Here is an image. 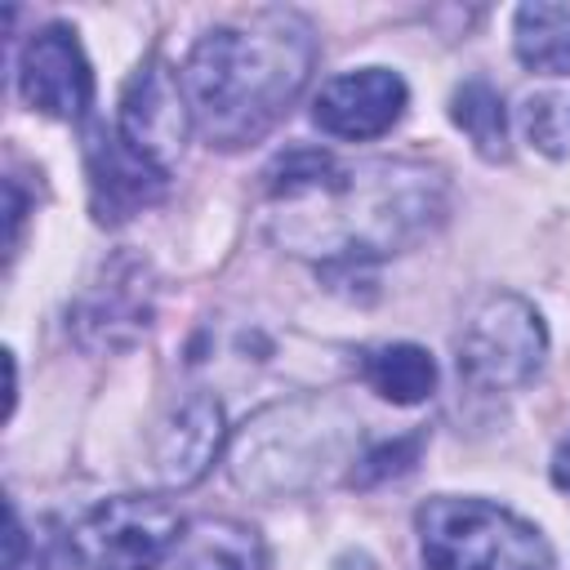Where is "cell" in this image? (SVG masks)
I'll use <instances>...</instances> for the list:
<instances>
[{"label": "cell", "instance_id": "cell-14", "mask_svg": "<svg viewBox=\"0 0 570 570\" xmlns=\"http://www.w3.org/2000/svg\"><path fill=\"white\" fill-rule=\"evenodd\" d=\"M361 379L392 405H419L436 387V361L414 343H383L361 352Z\"/></svg>", "mask_w": 570, "mask_h": 570}, {"label": "cell", "instance_id": "cell-16", "mask_svg": "<svg viewBox=\"0 0 570 570\" xmlns=\"http://www.w3.org/2000/svg\"><path fill=\"white\" fill-rule=\"evenodd\" d=\"M450 116L485 160L508 156V116H503V98L490 80H481V76L463 80L450 98Z\"/></svg>", "mask_w": 570, "mask_h": 570}, {"label": "cell", "instance_id": "cell-7", "mask_svg": "<svg viewBox=\"0 0 570 570\" xmlns=\"http://www.w3.org/2000/svg\"><path fill=\"white\" fill-rule=\"evenodd\" d=\"M151 298H156V289H151L147 263L134 258V254H120L116 263L102 267V276L71 307L76 343L89 347V352L129 347L151 325Z\"/></svg>", "mask_w": 570, "mask_h": 570}, {"label": "cell", "instance_id": "cell-3", "mask_svg": "<svg viewBox=\"0 0 570 570\" xmlns=\"http://www.w3.org/2000/svg\"><path fill=\"white\" fill-rule=\"evenodd\" d=\"M352 414L330 396L276 401L232 441V481L258 499H285L316 485L352 441Z\"/></svg>", "mask_w": 570, "mask_h": 570}, {"label": "cell", "instance_id": "cell-13", "mask_svg": "<svg viewBox=\"0 0 570 570\" xmlns=\"http://www.w3.org/2000/svg\"><path fill=\"white\" fill-rule=\"evenodd\" d=\"M165 566L169 570H267V552L254 525L232 517H200L183 525Z\"/></svg>", "mask_w": 570, "mask_h": 570}, {"label": "cell", "instance_id": "cell-10", "mask_svg": "<svg viewBox=\"0 0 570 570\" xmlns=\"http://www.w3.org/2000/svg\"><path fill=\"white\" fill-rule=\"evenodd\" d=\"M187 98H183V80L169 71L165 58H147L134 80L125 85V98H120V138L142 151L151 165L169 169L174 156L183 151V138H187Z\"/></svg>", "mask_w": 570, "mask_h": 570}, {"label": "cell", "instance_id": "cell-5", "mask_svg": "<svg viewBox=\"0 0 570 570\" xmlns=\"http://www.w3.org/2000/svg\"><path fill=\"white\" fill-rule=\"evenodd\" d=\"M183 525L165 499L120 494L89 508L67 530V552L80 570H156L169 561Z\"/></svg>", "mask_w": 570, "mask_h": 570}, {"label": "cell", "instance_id": "cell-20", "mask_svg": "<svg viewBox=\"0 0 570 570\" xmlns=\"http://www.w3.org/2000/svg\"><path fill=\"white\" fill-rule=\"evenodd\" d=\"M18 232H22V191L18 178H9V254L18 249Z\"/></svg>", "mask_w": 570, "mask_h": 570}, {"label": "cell", "instance_id": "cell-19", "mask_svg": "<svg viewBox=\"0 0 570 570\" xmlns=\"http://www.w3.org/2000/svg\"><path fill=\"white\" fill-rule=\"evenodd\" d=\"M4 570H40V557L27 552V534L18 521V508H9V534H4Z\"/></svg>", "mask_w": 570, "mask_h": 570}, {"label": "cell", "instance_id": "cell-17", "mask_svg": "<svg viewBox=\"0 0 570 570\" xmlns=\"http://www.w3.org/2000/svg\"><path fill=\"white\" fill-rule=\"evenodd\" d=\"M525 134L530 142H539L543 151L561 156L570 147V98L561 94H539L525 102Z\"/></svg>", "mask_w": 570, "mask_h": 570}, {"label": "cell", "instance_id": "cell-4", "mask_svg": "<svg viewBox=\"0 0 570 570\" xmlns=\"http://www.w3.org/2000/svg\"><path fill=\"white\" fill-rule=\"evenodd\" d=\"M414 525L423 570H557L548 539L490 499H428Z\"/></svg>", "mask_w": 570, "mask_h": 570}, {"label": "cell", "instance_id": "cell-15", "mask_svg": "<svg viewBox=\"0 0 570 570\" xmlns=\"http://www.w3.org/2000/svg\"><path fill=\"white\" fill-rule=\"evenodd\" d=\"M517 58L530 71L570 76V9L566 4H521L517 9Z\"/></svg>", "mask_w": 570, "mask_h": 570}, {"label": "cell", "instance_id": "cell-12", "mask_svg": "<svg viewBox=\"0 0 570 570\" xmlns=\"http://www.w3.org/2000/svg\"><path fill=\"white\" fill-rule=\"evenodd\" d=\"M223 436H227V432H223V410H218V401L205 396V392L187 396V401L165 419V428H160V436H156V472H160V481L174 485V490L200 481V476L209 472V463L218 459Z\"/></svg>", "mask_w": 570, "mask_h": 570}, {"label": "cell", "instance_id": "cell-11", "mask_svg": "<svg viewBox=\"0 0 570 570\" xmlns=\"http://www.w3.org/2000/svg\"><path fill=\"white\" fill-rule=\"evenodd\" d=\"M405 111V80L387 67H361L347 76H334L316 102H312V120L334 134V138H379L387 134Z\"/></svg>", "mask_w": 570, "mask_h": 570}, {"label": "cell", "instance_id": "cell-9", "mask_svg": "<svg viewBox=\"0 0 570 570\" xmlns=\"http://www.w3.org/2000/svg\"><path fill=\"white\" fill-rule=\"evenodd\" d=\"M18 89L22 98L53 116V120H80L94 98V71L85 62V49L71 27L49 22L40 27L18 58Z\"/></svg>", "mask_w": 570, "mask_h": 570}, {"label": "cell", "instance_id": "cell-1", "mask_svg": "<svg viewBox=\"0 0 570 570\" xmlns=\"http://www.w3.org/2000/svg\"><path fill=\"white\" fill-rule=\"evenodd\" d=\"M267 232L325 272H356L428 236L445 214V178L423 160H356L294 147L263 174Z\"/></svg>", "mask_w": 570, "mask_h": 570}, {"label": "cell", "instance_id": "cell-21", "mask_svg": "<svg viewBox=\"0 0 570 570\" xmlns=\"http://www.w3.org/2000/svg\"><path fill=\"white\" fill-rule=\"evenodd\" d=\"M552 481H557V490L570 494V432L561 436V445H557V454H552Z\"/></svg>", "mask_w": 570, "mask_h": 570}, {"label": "cell", "instance_id": "cell-6", "mask_svg": "<svg viewBox=\"0 0 570 570\" xmlns=\"http://www.w3.org/2000/svg\"><path fill=\"white\" fill-rule=\"evenodd\" d=\"M548 352L539 312L517 294H490L459 334V374L481 392L525 387Z\"/></svg>", "mask_w": 570, "mask_h": 570}, {"label": "cell", "instance_id": "cell-18", "mask_svg": "<svg viewBox=\"0 0 570 570\" xmlns=\"http://www.w3.org/2000/svg\"><path fill=\"white\" fill-rule=\"evenodd\" d=\"M419 445H423V436H396V441L374 445L370 454L356 459L352 485H379V481H387V476H405V472L414 468V459H419Z\"/></svg>", "mask_w": 570, "mask_h": 570}, {"label": "cell", "instance_id": "cell-2", "mask_svg": "<svg viewBox=\"0 0 570 570\" xmlns=\"http://www.w3.org/2000/svg\"><path fill=\"white\" fill-rule=\"evenodd\" d=\"M312 62V27L285 9H263L249 22L205 31L183 67V94L200 138L218 151L258 142L289 111Z\"/></svg>", "mask_w": 570, "mask_h": 570}, {"label": "cell", "instance_id": "cell-8", "mask_svg": "<svg viewBox=\"0 0 570 570\" xmlns=\"http://www.w3.org/2000/svg\"><path fill=\"white\" fill-rule=\"evenodd\" d=\"M85 174H89L94 218L107 227L156 205L169 183V169L151 165L142 151H134L120 138V129H107V125H89L85 134Z\"/></svg>", "mask_w": 570, "mask_h": 570}]
</instances>
